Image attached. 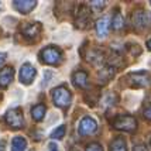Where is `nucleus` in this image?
Listing matches in <instances>:
<instances>
[{"label": "nucleus", "mask_w": 151, "mask_h": 151, "mask_svg": "<svg viewBox=\"0 0 151 151\" xmlns=\"http://www.w3.org/2000/svg\"><path fill=\"white\" fill-rule=\"evenodd\" d=\"M40 59L41 62H44L47 65H59L64 59L62 51L58 47H45L41 52H40Z\"/></svg>", "instance_id": "1"}, {"label": "nucleus", "mask_w": 151, "mask_h": 151, "mask_svg": "<svg viewBox=\"0 0 151 151\" xmlns=\"http://www.w3.org/2000/svg\"><path fill=\"white\" fill-rule=\"evenodd\" d=\"M112 126L116 130L133 133L136 132V129H137V120H136V117H133L130 114H119V116L113 119Z\"/></svg>", "instance_id": "2"}, {"label": "nucleus", "mask_w": 151, "mask_h": 151, "mask_svg": "<svg viewBox=\"0 0 151 151\" xmlns=\"http://www.w3.org/2000/svg\"><path fill=\"white\" fill-rule=\"evenodd\" d=\"M52 100L58 107L66 109L72 102V93L69 92V89L65 85H59L52 89Z\"/></svg>", "instance_id": "3"}, {"label": "nucleus", "mask_w": 151, "mask_h": 151, "mask_svg": "<svg viewBox=\"0 0 151 151\" xmlns=\"http://www.w3.org/2000/svg\"><path fill=\"white\" fill-rule=\"evenodd\" d=\"M3 119H4V123L13 130H19V129L24 127V116H23V110L20 107H13V109L7 110Z\"/></svg>", "instance_id": "4"}, {"label": "nucleus", "mask_w": 151, "mask_h": 151, "mask_svg": "<svg viewBox=\"0 0 151 151\" xmlns=\"http://www.w3.org/2000/svg\"><path fill=\"white\" fill-rule=\"evenodd\" d=\"M127 85L132 88H147L151 85V76L145 71H138V72L129 73L124 78Z\"/></svg>", "instance_id": "5"}, {"label": "nucleus", "mask_w": 151, "mask_h": 151, "mask_svg": "<svg viewBox=\"0 0 151 151\" xmlns=\"http://www.w3.org/2000/svg\"><path fill=\"white\" fill-rule=\"evenodd\" d=\"M132 21H133V27L134 28H137V30H145L151 24V14L148 12L143 10V9H138V10H136L133 13Z\"/></svg>", "instance_id": "6"}, {"label": "nucleus", "mask_w": 151, "mask_h": 151, "mask_svg": "<svg viewBox=\"0 0 151 151\" xmlns=\"http://www.w3.org/2000/svg\"><path fill=\"white\" fill-rule=\"evenodd\" d=\"M91 23V10L85 4H81L75 13V26L78 28H86Z\"/></svg>", "instance_id": "7"}, {"label": "nucleus", "mask_w": 151, "mask_h": 151, "mask_svg": "<svg viewBox=\"0 0 151 151\" xmlns=\"http://www.w3.org/2000/svg\"><path fill=\"white\" fill-rule=\"evenodd\" d=\"M35 75H37L35 68H34L30 62H26V64H23L21 68H20L19 79H20V82H21L23 85H30V83L34 81Z\"/></svg>", "instance_id": "8"}, {"label": "nucleus", "mask_w": 151, "mask_h": 151, "mask_svg": "<svg viewBox=\"0 0 151 151\" xmlns=\"http://www.w3.org/2000/svg\"><path fill=\"white\" fill-rule=\"evenodd\" d=\"M98 130V123L96 120L91 116H85V117L81 120L79 123V127H78V132L81 136H91L93 133Z\"/></svg>", "instance_id": "9"}, {"label": "nucleus", "mask_w": 151, "mask_h": 151, "mask_svg": "<svg viewBox=\"0 0 151 151\" xmlns=\"http://www.w3.org/2000/svg\"><path fill=\"white\" fill-rule=\"evenodd\" d=\"M21 34L24 35V38L33 40L41 34V26H40L38 23H28V24H24V27L21 28Z\"/></svg>", "instance_id": "10"}, {"label": "nucleus", "mask_w": 151, "mask_h": 151, "mask_svg": "<svg viewBox=\"0 0 151 151\" xmlns=\"http://www.w3.org/2000/svg\"><path fill=\"white\" fill-rule=\"evenodd\" d=\"M85 58H86V61H89L92 65L99 66L106 59V55L103 54V51H102L100 48H92V50H89V52H88V55H86Z\"/></svg>", "instance_id": "11"}, {"label": "nucleus", "mask_w": 151, "mask_h": 151, "mask_svg": "<svg viewBox=\"0 0 151 151\" xmlns=\"http://www.w3.org/2000/svg\"><path fill=\"white\" fill-rule=\"evenodd\" d=\"M13 6L19 13L27 14L37 6V1H34V0H21V1H20V0H16V1H13Z\"/></svg>", "instance_id": "12"}, {"label": "nucleus", "mask_w": 151, "mask_h": 151, "mask_svg": "<svg viewBox=\"0 0 151 151\" xmlns=\"http://www.w3.org/2000/svg\"><path fill=\"white\" fill-rule=\"evenodd\" d=\"M72 82L76 88H81V89H85L89 85V76L88 73L83 72V71H76V72L72 73Z\"/></svg>", "instance_id": "13"}, {"label": "nucleus", "mask_w": 151, "mask_h": 151, "mask_svg": "<svg viewBox=\"0 0 151 151\" xmlns=\"http://www.w3.org/2000/svg\"><path fill=\"white\" fill-rule=\"evenodd\" d=\"M109 24H110V17L109 16H105V17H102V19H99L96 21L95 28H96V34L100 38H103V37L107 35V33H109Z\"/></svg>", "instance_id": "14"}, {"label": "nucleus", "mask_w": 151, "mask_h": 151, "mask_svg": "<svg viewBox=\"0 0 151 151\" xmlns=\"http://www.w3.org/2000/svg\"><path fill=\"white\" fill-rule=\"evenodd\" d=\"M14 78V69L13 66H4L0 71V86H7L12 83Z\"/></svg>", "instance_id": "15"}, {"label": "nucleus", "mask_w": 151, "mask_h": 151, "mask_svg": "<svg viewBox=\"0 0 151 151\" xmlns=\"http://www.w3.org/2000/svg\"><path fill=\"white\" fill-rule=\"evenodd\" d=\"M114 68L112 66H105V68H102L100 69V72H99V79L102 81V83H107L110 79L114 76Z\"/></svg>", "instance_id": "16"}, {"label": "nucleus", "mask_w": 151, "mask_h": 151, "mask_svg": "<svg viewBox=\"0 0 151 151\" xmlns=\"http://www.w3.org/2000/svg\"><path fill=\"white\" fill-rule=\"evenodd\" d=\"M110 150L109 151H127V144L123 137H114L113 141L110 143Z\"/></svg>", "instance_id": "17"}, {"label": "nucleus", "mask_w": 151, "mask_h": 151, "mask_svg": "<svg viewBox=\"0 0 151 151\" xmlns=\"http://www.w3.org/2000/svg\"><path fill=\"white\" fill-rule=\"evenodd\" d=\"M112 27L113 30H120L124 27V19H123V14L120 13L119 9L114 10V14L112 16Z\"/></svg>", "instance_id": "18"}, {"label": "nucleus", "mask_w": 151, "mask_h": 151, "mask_svg": "<svg viewBox=\"0 0 151 151\" xmlns=\"http://www.w3.org/2000/svg\"><path fill=\"white\" fill-rule=\"evenodd\" d=\"M31 116H33V119L35 122H41L44 119V116H45V106L41 105V103L35 105L31 109Z\"/></svg>", "instance_id": "19"}, {"label": "nucleus", "mask_w": 151, "mask_h": 151, "mask_svg": "<svg viewBox=\"0 0 151 151\" xmlns=\"http://www.w3.org/2000/svg\"><path fill=\"white\" fill-rule=\"evenodd\" d=\"M27 140L24 137H14L12 140V151H26Z\"/></svg>", "instance_id": "20"}, {"label": "nucleus", "mask_w": 151, "mask_h": 151, "mask_svg": "<svg viewBox=\"0 0 151 151\" xmlns=\"http://www.w3.org/2000/svg\"><path fill=\"white\" fill-rule=\"evenodd\" d=\"M99 98H100V91H99V88H95L92 92H91V95H86L85 96V100L91 106H95L96 103H98Z\"/></svg>", "instance_id": "21"}, {"label": "nucleus", "mask_w": 151, "mask_h": 151, "mask_svg": "<svg viewBox=\"0 0 151 151\" xmlns=\"http://www.w3.org/2000/svg\"><path fill=\"white\" fill-rule=\"evenodd\" d=\"M65 133H66L65 126H58V127L51 133V138H54V140H61V138H64Z\"/></svg>", "instance_id": "22"}, {"label": "nucleus", "mask_w": 151, "mask_h": 151, "mask_svg": "<svg viewBox=\"0 0 151 151\" xmlns=\"http://www.w3.org/2000/svg\"><path fill=\"white\" fill-rule=\"evenodd\" d=\"M143 114H144V117L147 119V120H150L151 122V98H148L147 103H145L144 110H143Z\"/></svg>", "instance_id": "23"}, {"label": "nucleus", "mask_w": 151, "mask_h": 151, "mask_svg": "<svg viewBox=\"0 0 151 151\" xmlns=\"http://www.w3.org/2000/svg\"><path fill=\"white\" fill-rule=\"evenodd\" d=\"M127 50H129V51H130V54H132V55H134V57H137L138 54L141 52V50H140V47L137 45V44H127Z\"/></svg>", "instance_id": "24"}, {"label": "nucleus", "mask_w": 151, "mask_h": 151, "mask_svg": "<svg viewBox=\"0 0 151 151\" xmlns=\"http://www.w3.org/2000/svg\"><path fill=\"white\" fill-rule=\"evenodd\" d=\"M85 151H103V148H102V145L99 144V143H91V144L86 147Z\"/></svg>", "instance_id": "25"}, {"label": "nucleus", "mask_w": 151, "mask_h": 151, "mask_svg": "<svg viewBox=\"0 0 151 151\" xmlns=\"http://www.w3.org/2000/svg\"><path fill=\"white\" fill-rule=\"evenodd\" d=\"M91 4L93 7H96L98 10H100V9H103L106 6V1H91Z\"/></svg>", "instance_id": "26"}, {"label": "nucleus", "mask_w": 151, "mask_h": 151, "mask_svg": "<svg viewBox=\"0 0 151 151\" xmlns=\"http://www.w3.org/2000/svg\"><path fill=\"white\" fill-rule=\"evenodd\" d=\"M133 151H147V147L143 145V144H138V145H136V147L133 148Z\"/></svg>", "instance_id": "27"}, {"label": "nucleus", "mask_w": 151, "mask_h": 151, "mask_svg": "<svg viewBox=\"0 0 151 151\" xmlns=\"http://www.w3.org/2000/svg\"><path fill=\"white\" fill-rule=\"evenodd\" d=\"M6 58H7V54H6V52H0V66L4 64Z\"/></svg>", "instance_id": "28"}, {"label": "nucleus", "mask_w": 151, "mask_h": 151, "mask_svg": "<svg viewBox=\"0 0 151 151\" xmlns=\"http://www.w3.org/2000/svg\"><path fill=\"white\" fill-rule=\"evenodd\" d=\"M48 151H58V147L54 144V143H51V144L48 145Z\"/></svg>", "instance_id": "29"}, {"label": "nucleus", "mask_w": 151, "mask_h": 151, "mask_svg": "<svg viewBox=\"0 0 151 151\" xmlns=\"http://www.w3.org/2000/svg\"><path fill=\"white\" fill-rule=\"evenodd\" d=\"M4 148H6V141L1 140V141H0V151H4Z\"/></svg>", "instance_id": "30"}, {"label": "nucleus", "mask_w": 151, "mask_h": 151, "mask_svg": "<svg viewBox=\"0 0 151 151\" xmlns=\"http://www.w3.org/2000/svg\"><path fill=\"white\" fill-rule=\"evenodd\" d=\"M147 48H148V50L151 51V38L148 40V41H147Z\"/></svg>", "instance_id": "31"}, {"label": "nucleus", "mask_w": 151, "mask_h": 151, "mask_svg": "<svg viewBox=\"0 0 151 151\" xmlns=\"http://www.w3.org/2000/svg\"><path fill=\"white\" fill-rule=\"evenodd\" d=\"M71 151H79V148H75V147H73V148H72Z\"/></svg>", "instance_id": "32"}, {"label": "nucleus", "mask_w": 151, "mask_h": 151, "mask_svg": "<svg viewBox=\"0 0 151 151\" xmlns=\"http://www.w3.org/2000/svg\"><path fill=\"white\" fill-rule=\"evenodd\" d=\"M0 99H1V93H0Z\"/></svg>", "instance_id": "33"}, {"label": "nucleus", "mask_w": 151, "mask_h": 151, "mask_svg": "<svg viewBox=\"0 0 151 151\" xmlns=\"http://www.w3.org/2000/svg\"><path fill=\"white\" fill-rule=\"evenodd\" d=\"M150 144H151V141H150Z\"/></svg>", "instance_id": "34"}, {"label": "nucleus", "mask_w": 151, "mask_h": 151, "mask_svg": "<svg viewBox=\"0 0 151 151\" xmlns=\"http://www.w3.org/2000/svg\"><path fill=\"white\" fill-rule=\"evenodd\" d=\"M150 3H151V1H150Z\"/></svg>", "instance_id": "35"}]
</instances>
